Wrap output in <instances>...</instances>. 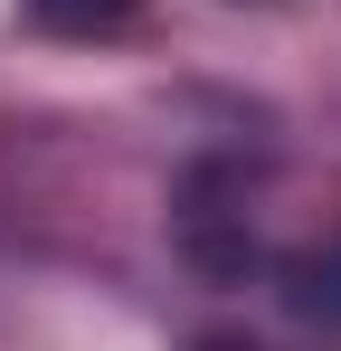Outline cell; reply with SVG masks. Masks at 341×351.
Wrapping results in <instances>:
<instances>
[{
    "label": "cell",
    "instance_id": "6da1fadb",
    "mask_svg": "<svg viewBox=\"0 0 341 351\" xmlns=\"http://www.w3.org/2000/svg\"><path fill=\"white\" fill-rule=\"evenodd\" d=\"M123 10H133V0H38V19H48V29H114Z\"/></svg>",
    "mask_w": 341,
    "mask_h": 351
}]
</instances>
